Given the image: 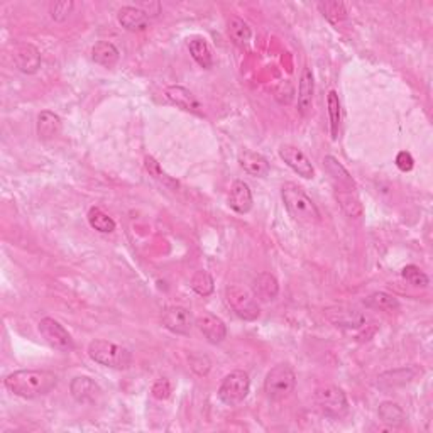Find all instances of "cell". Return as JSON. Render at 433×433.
Masks as SVG:
<instances>
[{
  "mask_svg": "<svg viewBox=\"0 0 433 433\" xmlns=\"http://www.w3.org/2000/svg\"><path fill=\"white\" fill-rule=\"evenodd\" d=\"M227 33L230 36V39L240 47L249 46L252 39V31L244 19L237 17V15H232L227 21Z\"/></svg>",
  "mask_w": 433,
  "mask_h": 433,
  "instance_id": "23",
  "label": "cell"
},
{
  "mask_svg": "<svg viewBox=\"0 0 433 433\" xmlns=\"http://www.w3.org/2000/svg\"><path fill=\"white\" fill-rule=\"evenodd\" d=\"M378 415L381 422L390 425V427H399V425H403L404 418H406L401 406H398L396 403H391V401H384V403L379 404Z\"/></svg>",
  "mask_w": 433,
  "mask_h": 433,
  "instance_id": "29",
  "label": "cell"
},
{
  "mask_svg": "<svg viewBox=\"0 0 433 433\" xmlns=\"http://www.w3.org/2000/svg\"><path fill=\"white\" fill-rule=\"evenodd\" d=\"M88 358L100 366L110 369H127L132 364V352L129 348L103 339L91 340L88 344Z\"/></svg>",
  "mask_w": 433,
  "mask_h": 433,
  "instance_id": "3",
  "label": "cell"
},
{
  "mask_svg": "<svg viewBox=\"0 0 433 433\" xmlns=\"http://www.w3.org/2000/svg\"><path fill=\"white\" fill-rule=\"evenodd\" d=\"M70 392L82 404L95 403L102 396V390H100L98 384L88 376H76V378L71 379Z\"/></svg>",
  "mask_w": 433,
  "mask_h": 433,
  "instance_id": "12",
  "label": "cell"
},
{
  "mask_svg": "<svg viewBox=\"0 0 433 433\" xmlns=\"http://www.w3.org/2000/svg\"><path fill=\"white\" fill-rule=\"evenodd\" d=\"M327 318L330 320L335 327L340 328H360L366 323V316H364L358 310H351V308L339 307V308H328Z\"/></svg>",
  "mask_w": 433,
  "mask_h": 433,
  "instance_id": "16",
  "label": "cell"
},
{
  "mask_svg": "<svg viewBox=\"0 0 433 433\" xmlns=\"http://www.w3.org/2000/svg\"><path fill=\"white\" fill-rule=\"evenodd\" d=\"M239 164L246 173L256 176V178H264L270 175V163L259 152L244 149L239 154Z\"/></svg>",
  "mask_w": 433,
  "mask_h": 433,
  "instance_id": "18",
  "label": "cell"
},
{
  "mask_svg": "<svg viewBox=\"0 0 433 433\" xmlns=\"http://www.w3.org/2000/svg\"><path fill=\"white\" fill-rule=\"evenodd\" d=\"M252 290L260 302H272L279 293V283L270 272H260L252 283Z\"/></svg>",
  "mask_w": 433,
  "mask_h": 433,
  "instance_id": "20",
  "label": "cell"
},
{
  "mask_svg": "<svg viewBox=\"0 0 433 433\" xmlns=\"http://www.w3.org/2000/svg\"><path fill=\"white\" fill-rule=\"evenodd\" d=\"M281 198L293 220L304 223V226H314V223L320 222V210L316 208L314 200L304 193L298 184H283Z\"/></svg>",
  "mask_w": 433,
  "mask_h": 433,
  "instance_id": "2",
  "label": "cell"
},
{
  "mask_svg": "<svg viewBox=\"0 0 433 433\" xmlns=\"http://www.w3.org/2000/svg\"><path fill=\"white\" fill-rule=\"evenodd\" d=\"M119 50L108 41H100L91 47V59L103 68H114L119 63Z\"/></svg>",
  "mask_w": 433,
  "mask_h": 433,
  "instance_id": "21",
  "label": "cell"
},
{
  "mask_svg": "<svg viewBox=\"0 0 433 433\" xmlns=\"http://www.w3.org/2000/svg\"><path fill=\"white\" fill-rule=\"evenodd\" d=\"M73 7H75V3L71 2V0H61V2L51 3V7H50L51 19H53V21H56V22L66 21V19L70 17Z\"/></svg>",
  "mask_w": 433,
  "mask_h": 433,
  "instance_id": "35",
  "label": "cell"
},
{
  "mask_svg": "<svg viewBox=\"0 0 433 433\" xmlns=\"http://www.w3.org/2000/svg\"><path fill=\"white\" fill-rule=\"evenodd\" d=\"M228 205L237 214H247L252 208V191L249 184L242 179H235L232 183L230 195H228Z\"/></svg>",
  "mask_w": 433,
  "mask_h": 433,
  "instance_id": "17",
  "label": "cell"
},
{
  "mask_svg": "<svg viewBox=\"0 0 433 433\" xmlns=\"http://www.w3.org/2000/svg\"><path fill=\"white\" fill-rule=\"evenodd\" d=\"M251 391L249 374L244 371H232L222 379L219 386V398L227 406H237L247 398Z\"/></svg>",
  "mask_w": 433,
  "mask_h": 433,
  "instance_id": "6",
  "label": "cell"
},
{
  "mask_svg": "<svg viewBox=\"0 0 433 433\" xmlns=\"http://www.w3.org/2000/svg\"><path fill=\"white\" fill-rule=\"evenodd\" d=\"M315 401L325 416L340 420L348 413V401L346 392L334 384H325L316 388Z\"/></svg>",
  "mask_w": 433,
  "mask_h": 433,
  "instance_id": "4",
  "label": "cell"
},
{
  "mask_svg": "<svg viewBox=\"0 0 433 433\" xmlns=\"http://www.w3.org/2000/svg\"><path fill=\"white\" fill-rule=\"evenodd\" d=\"M314 94H315V80L310 68H303L302 76H300L298 87V112L307 117L314 108Z\"/></svg>",
  "mask_w": 433,
  "mask_h": 433,
  "instance_id": "15",
  "label": "cell"
},
{
  "mask_svg": "<svg viewBox=\"0 0 433 433\" xmlns=\"http://www.w3.org/2000/svg\"><path fill=\"white\" fill-rule=\"evenodd\" d=\"M166 97L170 100L173 105H176L178 108H182L184 112H190V114L200 115L203 117V107L202 103L198 102V98L191 94L188 88L184 87H168L166 88Z\"/></svg>",
  "mask_w": 433,
  "mask_h": 433,
  "instance_id": "13",
  "label": "cell"
},
{
  "mask_svg": "<svg viewBox=\"0 0 433 433\" xmlns=\"http://www.w3.org/2000/svg\"><path fill=\"white\" fill-rule=\"evenodd\" d=\"M15 65L26 75H34L41 68V53L34 44H19L14 51Z\"/></svg>",
  "mask_w": 433,
  "mask_h": 433,
  "instance_id": "14",
  "label": "cell"
},
{
  "mask_svg": "<svg viewBox=\"0 0 433 433\" xmlns=\"http://www.w3.org/2000/svg\"><path fill=\"white\" fill-rule=\"evenodd\" d=\"M190 286H191V290L200 296H210L215 290L214 278L210 276V272H207L203 270L195 272L193 278H191V281H190Z\"/></svg>",
  "mask_w": 433,
  "mask_h": 433,
  "instance_id": "32",
  "label": "cell"
},
{
  "mask_svg": "<svg viewBox=\"0 0 433 433\" xmlns=\"http://www.w3.org/2000/svg\"><path fill=\"white\" fill-rule=\"evenodd\" d=\"M384 376L388 378H383L379 376V386L383 388H395V386H403V384L410 383V381L415 378V371L411 369H396V371L386 372Z\"/></svg>",
  "mask_w": 433,
  "mask_h": 433,
  "instance_id": "31",
  "label": "cell"
},
{
  "mask_svg": "<svg viewBox=\"0 0 433 433\" xmlns=\"http://www.w3.org/2000/svg\"><path fill=\"white\" fill-rule=\"evenodd\" d=\"M195 325L198 327V330L205 335V339L210 344H220L226 340L227 337V327L223 323L222 318L214 314H202L196 316Z\"/></svg>",
  "mask_w": 433,
  "mask_h": 433,
  "instance_id": "11",
  "label": "cell"
},
{
  "mask_svg": "<svg viewBox=\"0 0 433 433\" xmlns=\"http://www.w3.org/2000/svg\"><path fill=\"white\" fill-rule=\"evenodd\" d=\"M139 9H141L144 14L151 19V17H156V15H159V12H161V6H159L158 2H152V3L142 2L141 6H139Z\"/></svg>",
  "mask_w": 433,
  "mask_h": 433,
  "instance_id": "39",
  "label": "cell"
},
{
  "mask_svg": "<svg viewBox=\"0 0 433 433\" xmlns=\"http://www.w3.org/2000/svg\"><path fill=\"white\" fill-rule=\"evenodd\" d=\"M327 107H328V119H330V134L332 139L339 138L340 131V120H342V110H340V100L337 91H328L327 97Z\"/></svg>",
  "mask_w": 433,
  "mask_h": 433,
  "instance_id": "30",
  "label": "cell"
},
{
  "mask_svg": "<svg viewBox=\"0 0 433 433\" xmlns=\"http://www.w3.org/2000/svg\"><path fill=\"white\" fill-rule=\"evenodd\" d=\"M323 166H325V170H327V173L330 175L332 178H334L335 182L340 184V186H344L348 191L355 190L354 178H352L351 173H348V171L342 166V164L337 161L334 156H325Z\"/></svg>",
  "mask_w": 433,
  "mask_h": 433,
  "instance_id": "24",
  "label": "cell"
},
{
  "mask_svg": "<svg viewBox=\"0 0 433 433\" xmlns=\"http://www.w3.org/2000/svg\"><path fill=\"white\" fill-rule=\"evenodd\" d=\"M163 325L176 335H188L193 328V315L184 307H168L163 314Z\"/></svg>",
  "mask_w": 433,
  "mask_h": 433,
  "instance_id": "10",
  "label": "cell"
},
{
  "mask_svg": "<svg viewBox=\"0 0 433 433\" xmlns=\"http://www.w3.org/2000/svg\"><path fill=\"white\" fill-rule=\"evenodd\" d=\"M401 276H403V278L415 288H427L428 283H430L428 276L425 274L418 266H415V264H408V266H404L403 271H401Z\"/></svg>",
  "mask_w": 433,
  "mask_h": 433,
  "instance_id": "33",
  "label": "cell"
},
{
  "mask_svg": "<svg viewBox=\"0 0 433 433\" xmlns=\"http://www.w3.org/2000/svg\"><path fill=\"white\" fill-rule=\"evenodd\" d=\"M226 302L234 310L239 318L252 322L259 316V304L249 291L240 286H227L226 288Z\"/></svg>",
  "mask_w": 433,
  "mask_h": 433,
  "instance_id": "7",
  "label": "cell"
},
{
  "mask_svg": "<svg viewBox=\"0 0 433 433\" xmlns=\"http://www.w3.org/2000/svg\"><path fill=\"white\" fill-rule=\"evenodd\" d=\"M12 395L24 399H36L50 395L58 386V376L46 369H21L3 379Z\"/></svg>",
  "mask_w": 433,
  "mask_h": 433,
  "instance_id": "1",
  "label": "cell"
},
{
  "mask_svg": "<svg viewBox=\"0 0 433 433\" xmlns=\"http://www.w3.org/2000/svg\"><path fill=\"white\" fill-rule=\"evenodd\" d=\"M61 131V119L54 114V112L43 110L38 115V135L43 141H50V139L56 138Z\"/></svg>",
  "mask_w": 433,
  "mask_h": 433,
  "instance_id": "22",
  "label": "cell"
},
{
  "mask_svg": "<svg viewBox=\"0 0 433 433\" xmlns=\"http://www.w3.org/2000/svg\"><path fill=\"white\" fill-rule=\"evenodd\" d=\"M366 307L374 308V310H384V311H395L399 308L398 298L390 295L386 291H376L372 295H369L366 300H364Z\"/></svg>",
  "mask_w": 433,
  "mask_h": 433,
  "instance_id": "26",
  "label": "cell"
},
{
  "mask_svg": "<svg viewBox=\"0 0 433 433\" xmlns=\"http://www.w3.org/2000/svg\"><path fill=\"white\" fill-rule=\"evenodd\" d=\"M88 223H90L91 228L102 232V234H110V232H114L115 227H117L114 219L98 207L90 208V212H88Z\"/></svg>",
  "mask_w": 433,
  "mask_h": 433,
  "instance_id": "27",
  "label": "cell"
},
{
  "mask_svg": "<svg viewBox=\"0 0 433 433\" xmlns=\"http://www.w3.org/2000/svg\"><path fill=\"white\" fill-rule=\"evenodd\" d=\"M339 203L342 207V210L346 212L348 216H360L362 215V205L358 200V196L352 195V191H340L339 195Z\"/></svg>",
  "mask_w": 433,
  "mask_h": 433,
  "instance_id": "34",
  "label": "cell"
},
{
  "mask_svg": "<svg viewBox=\"0 0 433 433\" xmlns=\"http://www.w3.org/2000/svg\"><path fill=\"white\" fill-rule=\"evenodd\" d=\"M188 47H190L191 56H193V59L200 66L205 68V70L214 66V54H212L210 46H208L205 39L193 38L190 43H188Z\"/></svg>",
  "mask_w": 433,
  "mask_h": 433,
  "instance_id": "25",
  "label": "cell"
},
{
  "mask_svg": "<svg viewBox=\"0 0 433 433\" xmlns=\"http://www.w3.org/2000/svg\"><path fill=\"white\" fill-rule=\"evenodd\" d=\"M279 158H281L296 175L302 176V178L311 179L315 176L314 164L308 159V156L296 146L284 144V146L279 147Z\"/></svg>",
  "mask_w": 433,
  "mask_h": 433,
  "instance_id": "9",
  "label": "cell"
},
{
  "mask_svg": "<svg viewBox=\"0 0 433 433\" xmlns=\"http://www.w3.org/2000/svg\"><path fill=\"white\" fill-rule=\"evenodd\" d=\"M144 164H146V170L149 171V175L154 176L156 179H159V182L166 184V186H176V183L170 178V176L164 173V171L161 170V166H159V163L156 161L154 158L147 156V158L144 159Z\"/></svg>",
  "mask_w": 433,
  "mask_h": 433,
  "instance_id": "36",
  "label": "cell"
},
{
  "mask_svg": "<svg viewBox=\"0 0 433 433\" xmlns=\"http://www.w3.org/2000/svg\"><path fill=\"white\" fill-rule=\"evenodd\" d=\"M171 395V383L166 378L158 379L152 386V396L156 399H168Z\"/></svg>",
  "mask_w": 433,
  "mask_h": 433,
  "instance_id": "37",
  "label": "cell"
},
{
  "mask_svg": "<svg viewBox=\"0 0 433 433\" xmlns=\"http://www.w3.org/2000/svg\"><path fill=\"white\" fill-rule=\"evenodd\" d=\"M38 330L43 339L56 351L71 352L75 348L73 337L70 335V332L58 320L51 318V316H46L38 323Z\"/></svg>",
  "mask_w": 433,
  "mask_h": 433,
  "instance_id": "8",
  "label": "cell"
},
{
  "mask_svg": "<svg viewBox=\"0 0 433 433\" xmlns=\"http://www.w3.org/2000/svg\"><path fill=\"white\" fill-rule=\"evenodd\" d=\"M318 10L322 12L323 17L335 27H339L340 24L347 21V10L342 2H320Z\"/></svg>",
  "mask_w": 433,
  "mask_h": 433,
  "instance_id": "28",
  "label": "cell"
},
{
  "mask_svg": "<svg viewBox=\"0 0 433 433\" xmlns=\"http://www.w3.org/2000/svg\"><path fill=\"white\" fill-rule=\"evenodd\" d=\"M296 374L288 364H278L271 369L264 379V391L272 399H284L295 391Z\"/></svg>",
  "mask_w": 433,
  "mask_h": 433,
  "instance_id": "5",
  "label": "cell"
},
{
  "mask_svg": "<svg viewBox=\"0 0 433 433\" xmlns=\"http://www.w3.org/2000/svg\"><path fill=\"white\" fill-rule=\"evenodd\" d=\"M396 166H398L403 173H406V171L413 170L415 159H413V156L408 151H401L398 152V156H396Z\"/></svg>",
  "mask_w": 433,
  "mask_h": 433,
  "instance_id": "38",
  "label": "cell"
},
{
  "mask_svg": "<svg viewBox=\"0 0 433 433\" xmlns=\"http://www.w3.org/2000/svg\"><path fill=\"white\" fill-rule=\"evenodd\" d=\"M117 21L126 31L135 33V31L146 29L147 24H149V17H147V15L144 14V12L139 9V7L126 6L119 10Z\"/></svg>",
  "mask_w": 433,
  "mask_h": 433,
  "instance_id": "19",
  "label": "cell"
}]
</instances>
